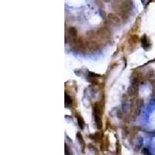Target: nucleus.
<instances>
[{
	"label": "nucleus",
	"mask_w": 155,
	"mask_h": 155,
	"mask_svg": "<svg viewBox=\"0 0 155 155\" xmlns=\"http://www.w3.org/2000/svg\"><path fill=\"white\" fill-rule=\"evenodd\" d=\"M72 46L75 47V49L80 52V53H84L87 50V44H86V40H84L82 37H79L77 40L72 44Z\"/></svg>",
	"instance_id": "obj_1"
},
{
	"label": "nucleus",
	"mask_w": 155,
	"mask_h": 155,
	"mask_svg": "<svg viewBox=\"0 0 155 155\" xmlns=\"http://www.w3.org/2000/svg\"><path fill=\"white\" fill-rule=\"evenodd\" d=\"M96 35L103 40H108L111 38V32L106 26L99 28L96 32Z\"/></svg>",
	"instance_id": "obj_2"
},
{
	"label": "nucleus",
	"mask_w": 155,
	"mask_h": 155,
	"mask_svg": "<svg viewBox=\"0 0 155 155\" xmlns=\"http://www.w3.org/2000/svg\"><path fill=\"white\" fill-rule=\"evenodd\" d=\"M68 36L69 43L72 44L78 39V30L75 27H69L68 29Z\"/></svg>",
	"instance_id": "obj_3"
},
{
	"label": "nucleus",
	"mask_w": 155,
	"mask_h": 155,
	"mask_svg": "<svg viewBox=\"0 0 155 155\" xmlns=\"http://www.w3.org/2000/svg\"><path fill=\"white\" fill-rule=\"evenodd\" d=\"M138 86L139 84L132 83V84L128 88V95L130 97H136L138 95Z\"/></svg>",
	"instance_id": "obj_4"
},
{
	"label": "nucleus",
	"mask_w": 155,
	"mask_h": 155,
	"mask_svg": "<svg viewBox=\"0 0 155 155\" xmlns=\"http://www.w3.org/2000/svg\"><path fill=\"white\" fill-rule=\"evenodd\" d=\"M88 137L92 140L93 141H95V143H98L100 144L102 142V140H103L104 138V136H103V133L102 132H96L95 133H92L91 135L88 136Z\"/></svg>",
	"instance_id": "obj_5"
},
{
	"label": "nucleus",
	"mask_w": 155,
	"mask_h": 155,
	"mask_svg": "<svg viewBox=\"0 0 155 155\" xmlns=\"http://www.w3.org/2000/svg\"><path fill=\"white\" fill-rule=\"evenodd\" d=\"M108 19L114 24H120L121 18L118 16V14L115 13H109L107 16Z\"/></svg>",
	"instance_id": "obj_6"
},
{
	"label": "nucleus",
	"mask_w": 155,
	"mask_h": 155,
	"mask_svg": "<svg viewBox=\"0 0 155 155\" xmlns=\"http://www.w3.org/2000/svg\"><path fill=\"white\" fill-rule=\"evenodd\" d=\"M109 137H104L103 140L100 143V151L104 152V151H107L109 149Z\"/></svg>",
	"instance_id": "obj_7"
},
{
	"label": "nucleus",
	"mask_w": 155,
	"mask_h": 155,
	"mask_svg": "<svg viewBox=\"0 0 155 155\" xmlns=\"http://www.w3.org/2000/svg\"><path fill=\"white\" fill-rule=\"evenodd\" d=\"M141 44H142V46H143L144 50H146V51L150 50L151 45V43H150V40L148 39L147 35H144L141 37Z\"/></svg>",
	"instance_id": "obj_8"
},
{
	"label": "nucleus",
	"mask_w": 155,
	"mask_h": 155,
	"mask_svg": "<svg viewBox=\"0 0 155 155\" xmlns=\"http://www.w3.org/2000/svg\"><path fill=\"white\" fill-rule=\"evenodd\" d=\"M76 138H77L78 141V143H79V144H80V146H81V151H82V153H84V150H85V148H86V144H85V142H84V139H83V137H82V135L81 134L80 132H78L77 133V134H76Z\"/></svg>",
	"instance_id": "obj_9"
},
{
	"label": "nucleus",
	"mask_w": 155,
	"mask_h": 155,
	"mask_svg": "<svg viewBox=\"0 0 155 155\" xmlns=\"http://www.w3.org/2000/svg\"><path fill=\"white\" fill-rule=\"evenodd\" d=\"M75 116H76V118H77L78 124L79 127H80L81 130H83L84 127V126H85V123H84V120L83 117H82V116H81V114H79L78 112H76V113H75Z\"/></svg>",
	"instance_id": "obj_10"
},
{
	"label": "nucleus",
	"mask_w": 155,
	"mask_h": 155,
	"mask_svg": "<svg viewBox=\"0 0 155 155\" xmlns=\"http://www.w3.org/2000/svg\"><path fill=\"white\" fill-rule=\"evenodd\" d=\"M65 107H70L73 103L72 98L69 95H68V93H65Z\"/></svg>",
	"instance_id": "obj_11"
},
{
	"label": "nucleus",
	"mask_w": 155,
	"mask_h": 155,
	"mask_svg": "<svg viewBox=\"0 0 155 155\" xmlns=\"http://www.w3.org/2000/svg\"><path fill=\"white\" fill-rule=\"evenodd\" d=\"M138 41H139L138 36L136 35V34H133V35H132V36L130 37L128 42H129V44H130V45H135V44H137L138 43Z\"/></svg>",
	"instance_id": "obj_12"
},
{
	"label": "nucleus",
	"mask_w": 155,
	"mask_h": 155,
	"mask_svg": "<svg viewBox=\"0 0 155 155\" xmlns=\"http://www.w3.org/2000/svg\"><path fill=\"white\" fill-rule=\"evenodd\" d=\"M95 119V123L96 124V126L98 130H101L102 128V117H98V116H94Z\"/></svg>",
	"instance_id": "obj_13"
},
{
	"label": "nucleus",
	"mask_w": 155,
	"mask_h": 155,
	"mask_svg": "<svg viewBox=\"0 0 155 155\" xmlns=\"http://www.w3.org/2000/svg\"><path fill=\"white\" fill-rule=\"evenodd\" d=\"M134 104L138 109H140V108L144 105V99L143 98H137L134 101Z\"/></svg>",
	"instance_id": "obj_14"
},
{
	"label": "nucleus",
	"mask_w": 155,
	"mask_h": 155,
	"mask_svg": "<svg viewBox=\"0 0 155 155\" xmlns=\"http://www.w3.org/2000/svg\"><path fill=\"white\" fill-rule=\"evenodd\" d=\"M88 148L90 150V151H93V152H95V155H99V152H98V150L95 147H94L92 144H89L88 146Z\"/></svg>",
	"instance_id": "obj_15"
},
{
	"label": "nucleus",
	"mask_w": 155,
	"mask_h": 155,
	"mask_svg": "<svg viewBox=\"0 0 155 155\" xmlns=\"http://www.w3.org/2000/svg\"><path fill=\"white\" fill-rule=\"evenodd\" d=\"M116 155H119L121 154V147L119 144V140H117L116 141Z\"/></svg>",
	"instance_id": "obj_16"
},
{
	"label": "nucleus",
	"mask_w": 155,
	"mask_h": 155,
	"mask_svg": "<svg viewBox=\"0 0 155 155\" xmlns=\"http://www.w3.org/2000/svg\"><path fill=\"white\" fill-rule=\"evenodd\" d=\"M143 154L144 155H151V154L150 151H149L147 148H144V149H143Z\"/></svg>",
	"instance_id": "obj_17"
},
{
	"label": "nucleus",
	"mask_w": 155,
	"mask_h": 155,
	"mask_svg": "<svg viewBox=\"0 0 155 155\" xmlns=\"http://www.w3.org/2000/svg\"><path fill=\"white\" fill-rule=\"evenodd\" d=\"M153 76H154V72H153L152 71H151L150 72H148V74H147V77L153 78Z\"/></svg>",
	"instance_id": "obj_18"
},
{
	"label": "nucleus",
	"mask_w": 155,
	"mask_h": 155,
	"mask_svg": "<svg viewBox=\"0 0 155 155\" xmlns=\"http://www.w3.org/2000/svg\"><path fill=\"white\" fill-rule=\"evenodd\" d=\"M150 81H151V83H154L152 85H153V86H155V80H150Z\"/></svg>",
	"instance_id": "obj_19"
}]
</instances>
